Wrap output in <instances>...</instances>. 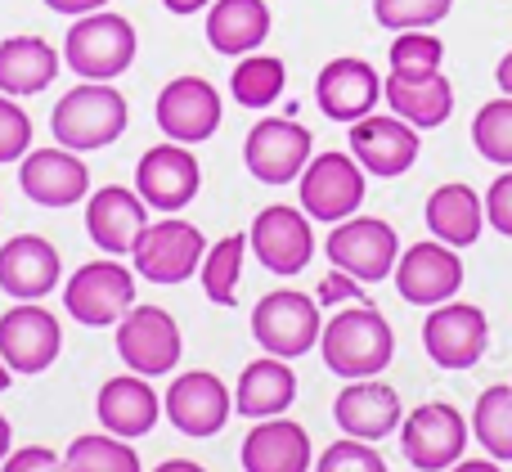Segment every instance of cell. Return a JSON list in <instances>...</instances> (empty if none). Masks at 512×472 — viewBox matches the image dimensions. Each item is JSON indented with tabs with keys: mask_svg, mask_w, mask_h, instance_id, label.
I'll return each instance as SVG.
<instances>
[{
	"mask_svg": "<svg viewBox=\"0 0 512 472\" xmlns=\"http://www.w3.org/2000/svg\"><path fill=\"white\" fill-rule=\"evenodd\" d=\"M63 68V50H54L45 36H5L0 41V95H41L54 86Z\"/></svg>",
	"mask_w": 512,
	"mask_h": 472,
	"instance_id": "cell-27",
	"label": "cell"
},
{
	"mask_svg": "<svg viewBox=\"0 0 512 472\" xmlns=\"http://www.w3.org/2000/svg\"><path fill=\"white\" fill-rule=\"evenodd\" d=\"M9 374H14V369H9L5 360H0V392H5V387H9Z\"/></svg>",
	"mask_w": 512,
	"mask_h": 472,
	"instance_id": "cell-50",
	"label": "cell"
},
{
	"mask_svg": "<svg viewBox=\"0 0 512 472\" xmlns=\"http://www.w3.org/2000/svg\"><path fill=\"white\" fill-rule=\"evenodd\" d=\"M63 351V329L41 302H18L0 315V360L14 374H45Z\"/></svg>",
	"mask_w": 512,
	"mask_h": 472,
	"instance_id": "cell-16",
	"label": "cell"
},
{
	"mask_svg": "<svg viewBox=\"0 0 512 472\" xmlns=\"http://www.w3.org/2000/svg\"><path fill=\"white\" fill-rule=\"evenodd\" d=\"M140 36H135L131 18L113 14V9H95L81 14L63 36V63L77 72L81 81H113L135 63Z\"/></svg>",
	"mask_w": 512,
	"mask_h": 472,
	"instance_id": "cell-3",
	"label": "cell"
},
{
	"mask_svg": "<svg viewBox=\"0 0 512 472\" xmlns=\"http://www.w3.org/2000/svg\"><path fill=\"white\" fill-rule=\"evenodd\" d=\"M486 221L495 225L499 234H508V239H512V167L499 180H490V189H486Z\"/></svg>",
	"mask_w": 512,
	"mask_h": 472,
	"instance_id": "cell-41",
	"label": "cell"
},
{
	"mask_svg": "<svg viewBox=\"0 0 512 472\" xmlns=\"http://www.w3.org/2000/svg\"><path fill=\"white\" fill-rule=\"evenodd\" d=\"M315 158V135L292 117H261L243 140V162L261 185H292Z\"/></svg>",
	"mask_w": 512,
	"mask_h": 472,
	"instance_id": "cell-11",
	"label": "cell"
},
{
	"mask_svg": "<svg viewBox=\"0 0 512 472\" xmlns=\"http://www.w3.org/2000/svg\"><path fill=\"white\" fill-rule=\"evenodd\" d=\"M270 5L265 0H212L207 5V45L225 59L261 50L270 36Z\"/></svg>",
	"mask_w": 512,
	"mask_h": 472,
	"instance_id": "cell-28",
	"label": "cell"
},
{
	"mask_svg": "<svg viewBox=\"0 0 512 472\" xmlns=\"http://www.w3.org/2000/svg\"><path fill=\"white\" fill-rule=\"evenodd\" d=\"M18 189L36 207H72L90 198V167L72 149H27L18 162Z\"/></svg>",
	"mask_w": 512,
	"mask_h": 472,
	"instance_id": "cell-21",
	"label": "cell"
},
{
	"mask_svg": "<svg viewBox=\"0 0 512 472\" xmlns=\"http://www.w3.org/2000/svg\"><path fill=\"white\" fill-rule=\"evenodd\" d=\"M382 99V77L369 59H355V54H342V59H328L315 77V104L328 122H360L378 108Z\"/></svg>",
	"mask_w": 512,
	"mask_h": 472,
	"instance_id": "cell-20",
	"label": "cell"
},
{
	"mask_svg": "<svg viewBox=\"0 0 512 472\" xmlns=\"http://www.w3.org/2000/svg\"><path fill=\"white\" fill-rule=\"evenodd\" d=\"M248 248L256 252L270 275H301L315 257V230H310V216L301 207H288V203H274V207H261L248 230Z\"/></svg>",
	"mask_w": 512,
	"mask_h": 472,
	"instance_id": "cell-13",
	"label": "cell"
},
{
	"mask_svg": "<svg viewBox=\"0 0 512 472\" xmlns=\"http://www.w3.org/2000/svg\"><path fill=\"white\" fill-rule=\"evenodd\" d=\"M450 472H499L495 459H459Z\"/></svg>",
	"mask_w": 512,
	"mask_h": 472,
	"instance_id": "cell-46",
	"label": "cell"
},
{
	"mask_svg": "<svg viewBox=\"0 0 512 472\" xmlns=\"http://www.w3.org/2000/svg\"><path fill=\"white\" fill-rule=\"evenodd\" d=\"M0 472H68V468H63V459L50 446H23V450H9Z\"/></svg>",
	"mask_w": 512,
	"mask_h": 472,
	"instance_id": "cell-42",
	"label": "cell"
},
{
	"mask_svg": "<svg viewBox=\"0 0 512 472\" xmlns=\"http://www.w3.org/2000/svg\"><path fill=\"white\" fill-rule=\"evenodd\" d=\"M243 472H315L310 432L292 419H256L243 437Z\"/></svg>",
	"mask_w": 512,
	"mask_h": 472,
	"instance_id": "cell-25",
	"label": "cell"
},
{
	"mask_svg": "<svg viewBox=\"0 0 512 472\" xmlns=\"http://www.w3.org/2000/svg\"><path fill=\"white\" fill-rule=\"evenodd\" d=\"M454 0H373V18L387 32H414V27L445 23Z\"/></svg>",
	"mask_w": 512,
	"mask_h": 472,
	"instance_id": "cell-38",
	"label": "cell"
},
{
	"mask_svg": "<svg viewBox=\"0 0 512 472\" xmlns=\"http://www.w3.org/2000/svg\"><path fill=\"white\" fill-rule=\"evenodd\" d=\"M315 302H319V306H337V302H369V297L360 293V279L333 266V275H328L324 284L315 288Z\"/></svg>",
	"mask_w": 512,
	"mask_h": 472,
	"instance_id": "cell-43",
	"label": "cell"
},
{
	"mask_svg": "<svg viewBox=\"0 0 512 472\" xmlns=\"http://www.w3.org/2000/svg\"><path fill=\"white\" fill-rule=\"evenodd\" d=\"M162 410H167L171 428L185 432V437H216L234 414V396L216 374L189 369V374L171 378L167 396H162Z\"/></svg>",
	"mask_w": 512,
	"mask_h": 472,
	"instance_id": "cell-17",
	"label": "cell"
},
{
	"mask_svg": "<svg viewBox=\"0 0 512 472\" xmlns=\"http://www.w3.org/2000/svg\"><path fill=\"white\" fill-rule=\"evenodd\" d=\"M243 257H248V234H225L221 243H212L198 266L207 302L216 306H234L239 302V275H243Z\"/></svg>",
	"mask_w": 512,
	"mask_h": 472,
	"instance_id": "cell-33",
	"label": "cell"
},
{
	"mask_svg": "<svg viewBox=\"0 0 512 472\" xmlns=\"http://www.w3.org/2000/svg\"><path fill=\"white\" fill-rule=\"evenodd\" d=\"M423 216H427V230L441 243H450V248H472V243L481 239V225H486V203H481V194L472 185L450 180V185L432 189Z\"/></svg>",
	"mask_w": 512,
	"mask_h": 472,
	"instance_id": "cell-31",
	"label": "cell"
},
{
	"mask_svg": "<svg viewBox=\"0 0 512 472\" xmlns=\"http://www.w3.org/2000/svg\"><path fill=\"white\" fill-rule=\"evenodd\" d=\"M463 288V257L459 248L432 239V243H409L396 261V293L409 306H441Z\"/></svg>",
	"mask_w": 512,
	"mask_h": 472,
	"instance_id": "cell-19",
	"label": "cell"
},
{
	"mask_svg": "<svg viewBox=\"0 0 512 472\" xmlns=\"http://www.w3.org/2000/svg\"><path fill=\"white\" fill-rule=\"evenodd\" d=\"M346 144H351V158L378 180L405 176L418 162V149H423L418 126H409L405 117H396V113H369V117H360V122H351Z\"/></svg>",
	"mask_w": 512,
	"mask_h": 472,
	"instance_id": "cell-15",
	"label": "cell"
},
{
	"mask_svg": "<svg viewBox=\"0 0 512 472\" xmlns=\"http://www.w3.org/2000/svg\"><path fill=\"white\" fill-rule=\"evenodd\" d=\"M207 257V239L189 221H149L131 248L135 275L149 284H185Z\"/></svg>",
	"mask_w": 512,
	"mask_h": 472,
	"instance_id": "cell-10",
	"label": "cell"
},
{
	"mask_svg": "<svg viewBox=\"0 0 512 472\" xmlns=\"http://www.w3.org/2000/svg\"><path fill=\"white\" fill-rule=\"evenodd\" d=\"M283 86H288V68H283V59H274V54L252 50V54H243L230 72V95L239 99L243 108H252V113L270 108L274 99L283 95Z\"/></svg>",
	"mask_w": 512,
	"mask_h": 472,
	"instance_id": "cell-32",
	"label": "cell"
},
{
	"mask_svg": "<svg viewBox=\"0 0 512 472\" xmlns=\"http://www.w3.org/2000/svg\"><path fill=\"white\" fill-rule=\"evenodd\" d=\"M369 171L342 149H328V153H315L306 162V171L297 176V194H301V212L310 221H346V216L360 212L364 203V189H369Z\"/></svg>",
	"mask_w": 512,
	"mask_h": 472,
	"instance_id": "cell-4",
	"label": "cell"
},
{
	"mask_svg": "<svg viewBox=\"0 0 512 472\" xmlns=\"http://www.w3.org/2000/svg\"><path fill=\"white\" fill-rule=\"evenodd\" d=\"M113 0H45V9H54V14L63 18H81V14H95V9H108Z\"/></svg>",
	"mask_w": 512,
	"mask_h": 472,
	"instance_id": "cell-44",
	"label": "cell"
},
{
	"mask_svg": "<svg viewBox=\"0 0 512 472\" xmlns=\"http://www.w3.org/2000/svg\"><path fill=\"white\" fill-rule=\"evenodd\" d=\"M387 59H391V72H400V77H432L445 63V45L436 32L414 27V32H396Z\"/></svg>",
	"mask_w": 512,
	"mask_h": 472,
	"instance_id": "cell-37",
	"label": "cell"
},
{
	"mask_svg": "<svg viewBox=\"0 0 512 472\" xmlns=\"http://www.w3.org/2000/svg\"><path fill=\"white\" fill-rule=\"evenodd\" d=\"M63 468L68 472H140V455L126 437H113V432H90V437H77L63 455Z\"/></svg>",
	"mask_w": 512,
	"mask_h": 472,
	"instance_id": "cell-34",
	"label": "cell"
},
{
	"mask_svg": "<svg viewBox=\"0 0 512 472\" xmlns=\"http://www.w3.org/2000/svg\"><path fill=\"white\" fill-rule=\"evenodd\" d=\"M203 189V167H198L194 149L176 140H162L140 153L135 162V194L149 203V212H185Z\"/></svg>",
	"mask_w": 512,
	"mask_h": 472,
	"instance_id": "cell-8",
	"label": "cell"
},
{
	"mask_svg": "<svg viewBox=\"0 0 512 472\" xmlns=\"http://www.w3.org/2000/svg\"><path fill=\"white\" fill-rule=\"evenodd\" d=\"M9 450H14V428H9V419L0 414V464L9 459Z\"/></svg>",
	"mask_w": 512,
	"mask_h": 472,
	"instance_id": "cell-49",
	"label": "cell"
},
{
	"mask_svg": "<svg viewBox=\"0 0 512 472\" xmlns=\"http://www.w3.org/2000/svg\"><path fill=\"white\" fill-rule=\"evenodd\" d=\"M153 472H207V468L194 464V459H167V464H158Z\"/></svg>",
	"mask_w": 512,
	"mask_h": 472,
	"instance_id": "cell-48",
	"label": "cell"
},
{
	"mask_svg": "<svg viewBox=\"0 0 512 472\" xmlns=\"http://www.w3.org/2000/svg\"><path fill=\"white\" fill-rule=\"evenodd\" d=\"M472 432L490 459H512V387H486L472 410Z\"/></svg>",
	"mask_w": 512,
	"mask_h": 472,
	"instance_id": "cell-35",
	"label": "cell"
},
{
	"mask_svg": "<svg viewBox=\"0 0 512 472\" xmlns=\"http://www.w3.org/2000/svg\"><path fill=\"white\" fill-rule=\"evenodd\" d=\"M463 446H468V419L445 401L418 405V410L400 423V450H405L409 468H418V472L454 468L463 459Z\"/></svg>",
	"mask_w": 512,
	"mask_h": 472,
	"instance_id": "cell-12",
	"label": "cell"
},
{
	"mask_svg": "<svg viewBox=\"0 0 512 472\" xmlns=\"http://www.w3.org/2000/svg\"><path fill=\"white\" fill-rule=\"evenodd\" d=\"M423 347L441 369H472L490 347V324L481 306L454 302V297L432 306L423 324Z\"/></svg>",
	"mask_w": 512,
	"mask_h": 472,
	"instance_id": "cell-18",
	"label": "cell"
},
{
	"mask_svg": "<svg viewBox=\"0 0 512 472\" xmlns=\"http://www.w3.org/2000/svg\"><path fill=\"white\" fill-rule=\"evenodd\" d=\"M324 252L337 270L355 275L360 284H382L387 275H396L400 239L382 216H346L333 225Z\"/></svg>",
	"mask_w": 512,
	"mask_h": 472,
	"instance_id": "cell-9",
	"label": "cell"
},
{
	"mask_svg": "<svg viewBox=\"0 0 512 472\" xmlns=\"http://www.w3.org/2000/svg\"><path fill=\"white\" fill-rule=\"evenodd\" d=\"M315 472H387V459L373 450V441H355V437H342L319 455Z\"/></svg>",
	"mask_w": 512,
	"mask_h": 472,
	"instance_id": "cell-39",
	"label": "cell"
},
{
	"mask_svg": "<svg viewBox=\"0 0 512 472\" xmlns=\"http://www.w3.org/2000/svg\"><path fill=\"white\" fill-rule=\"evenodd\" d=\"M63 306L86 329H117V320L135 306V270H126L113 257L86 261L72 270L68 288H63Z\"/></svg>",
	"mask_w": 512,
	"mask_h": 472,
	"instance_id": "cell-5",
	"label": "cell"
},
{
	"mask_svg": "<svg viewBox=\"0 0 512 472\" xmlns=\"http://www.w3.org/2000/svg\"><path fill=\"white\" fill-rule=\"evenodd\" d=\"M153 117H158V131L176 144H203L221 131V90L207 77H176L162 86L158 104H153Z\"/></svg>",
	"mask_w": 512,
	"mask_h": 472,
	"instance_id": "cell-14",
	"label": "cell"
},
{
	"mask_svg": "<svg viewBox=\"0 0 512 472\" xmlns=\"http://www.w3.org/2000/svg\"><path fill=\"white\" fill-rule=\"evenodd\" d=\"M180 351H185V338L167 306H131L117 320V356L131 374H171L180 365Z\"/></svg>",
	"mask_w": 512,
	"mask_h": 472,
	"instance_id": "cell-7",
	"label": "cell"
},
{
	"mask_svg": "<svg viewBox=\"0 0 512 472\" xmlns=\"http://www.w3.org/2000/svg\"><path fill=\"white\" fill-rule=\"evenodd\" d=\"M319 356L337 378L355 383V378H378L396 356V333H391L387 315L373 302H355L337 311L319 333Z\"/></svg>",
	"mask_w": 512,
	"mask_h": 472,
	"instance_id": "cell-1",
	"label": "cell"
},
{
	"mask_svg": "<svg viewBox=\"0 0 512 472\" xmlns=\"http://www.w3.org/2000/svg\"><path fill=\"white\" fill-rule=\"evenodd\" d=\"M32 149V117L14 95H0V162H23Z\"/></svg>",
	"mask_w": 512,
	"mask_h": 472,
	"instance_id": "cell-40",
	"label": "cell"
},
{
	"mask_svg": "<svg viewBox=\"0 0 512 472\" xmlns=\"http://www.w3.org/2000/svg\"><path fill=\"white\" fill-rule=\"evenodd\" d=\"M95 414H99V423H104V432L135 441V437H149L153 432V423H158V414H162V401H158V392L144 383V374H117L99 387Z\"/></svg>",
	"mask_w": 512,
	"mask_h": 472,
	"instance_id": "cell-26",
	"label": "cell"
},
{
	"mask_svg": "<svg viewBox=\"0 0 512 472\" xmlns=\"http://www.w3.org/2000/svg\"><path fill=\"white\" fill-rule=\"evenodd\" d=\"M333 419L346 437L355 441H373L378 446L382 437L405 423V410H400L396 387L378 383V378H355V383L342 387V396L333 401Z\"/></svg>",
	"mask_w": 512,
	"mask_h": 472,
	"instance_id": "cell-24",
	"label": "cell"
},
{
	"mask_svg": "<svg viewBox=\"0 0 512 472\" xmlns=\"http://www.w3.org/2000/svg\"><path fill=\"white\" fill-rule=\"evenodd\" d=\"M63 279V261L59 248L41 234H14V239L0 248V288H5L14 302H41L59 288Z\"/></svg>",
	"mask_w": 512,
	"mask_h": 472,
	"instance_id": "cell-23",
	"label": "cell"
},
{
	"mask_svg": "<svg viewBox=\"0 0 512 472\" xmlns=\"http://www.w3.org/2000/svg\"><path fill=\"white\" fill-rule=\"evenodd\" d=\"M472 144L486 162L495 167H512V95L490 99L472 117Z\"/></svg>",
	"mask_w": 512,
	"mask_h": 472,
	"instance_id": "cell-36",
	"label": "cell"
},
{
	"mask_svg": "<svg viewBox=\"0 0 512 472\" xmlns=\"http://www.w3.org/2000/svg\"><path fill=\"white\" fill-rule=\"evenodd\" d=\"M292 401H297V374L279 356L252 360L239 374V387H234V410L243 419H279Z\"/></svg>",
	"mask_w": 512,
	"mask_h": 472,
	"instance_id": "cell-30",
	"label": "cell"
},
{
	"mask_svg": "<svg viewBox=\"0 0 512 472\" xmlns=\"http://www.w3.org/2000/svg\"><path fill=\"white\" fill-rule=\"evenodd\" d=\"M495 81H499V90H504V95H512V50L504 54V59H499V68H495Z\"/></svg>",
	"mask_w": 512,
	"mask_h": 472,
	"instance_id": "cell-47",
	"label": "cell"
},
{
	"mask_svg": "<svg viewBox=\"0 0 512 472\" xmlns=\"http://www.w3.org/2000/svg\"><path fill=\"white\" fill-rule=\"evenodd\" d=\"M126 122H131V108L113 81H81L50 113L54 140L72 153H95L117 144L126 135Z\"/></svg>",
	"mask_w": 512,
	"mask_h": 472,
	"instance_id": "cell-2",
	"label": "cell"
},
{
	"mask_svg": "<svg viewBox=\"0 0 512 472\" xmlns=\"http://www.w3.org/2000/svg\"><path fill=\"white\" fill-rule=\"evenodd\" d=\"M382 99L396 117H405L418 131H432V126H445L454 113V86L445 72H432V77H400L391 72L382 81Z\"/></svg>",
	"mask_w": 512,
	"mask_h": 472,
	"instance_id": "cell-29",
	"label": "cell"
},
{
	"mask_svg": "<svg viewBox=\"0 0 512 472\" xmlns=\"http://www.w3.org/2000/svg\"><path fill=\"white\" fill-rule=\"evenodd\" d=\"M162 5H167L171 14H180V18H185V14H198V9H207V5H212V0H162Z\"/></svg>",
	"mask_w": 512,
	"mask_h": 472,
	"instance_id": "cell-45",
	"label": "cell"
},
{
	"mask_svg": "<svg viewBox=\"0 0 512 472\" xmlns=\"http://www.w3.org/2000/svg\"><path fill=\"white\" fill-rule=\"evenodd\" d=\"M319 333H324V324H319V302L306 293L279 288V293H265L261 302L252 306V338L265 356L297 360L315 347Z\"/></svg>",
	"mask_w": 512,
	"mask_h": 472,
	"instance_id": "cell-6",
	"label": "cell"
},
{
	"mask_svg": "<svg viewBox=\"0 0 512 472\" xmlns=\"http://www.w3.org/2000/svg\"><path fill=\"white\" fill-rule=\"evenodd\" d=\"M144 225H149V203L135 189L104 185L86 198V234L108 257H131Z\"/></svg>",
	"mask_w": 512,
	"mask_h": 472,
	"instance_id": "cell-22",
	"label": "cell"
}]
</instances>
